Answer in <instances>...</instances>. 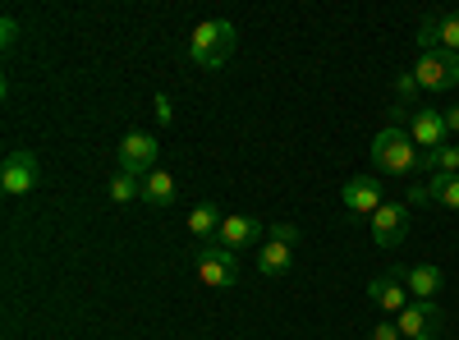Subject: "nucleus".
<instances>
[{
    "label": "nucleus",
    "mask_w": 459,
    "mask_h": 340,
    "mask_svg": "<svg viewBox=\"0 0 459 340\" xmlns=\"http://www.w3.org/2000/svg\"><path fill=\"white\" fill-rule=\"evenodd\" d=\"M372 166H377V175H395V179H404V175H418L423 170V153H418V143L409 138V129H400V125H386L377 138H372Z\"/></svg>",
    "instance_id": "nucleus-1"
},
{
    "label": "nucleus",
    "mask_w": 459,
    "mask_h": 340,
    "mask_svg": "<svg viewBox=\"0 0 459 340\" xmlns=\"http://www.w3.org/2000/svg\"><path fill=\"white\" fill-rule=\"evenodd\" d=\"M230 56H235V23L207 19L194 28V37H188V60L198 69H221Z\"/></svg>",
    "instance_id": "nucleus-2"
},
{
    "label": "nucleus",
    "mask_w": 459,
    "mask_h": 340,
    "mask_svg": "<svg viewBox=\"0 0 459 340\" xmlns=\"http://www.w3.org/2000/svg\"><path fill=\"white\" fill-rule=\"evenodd\" d=\"M198 276L212 290H230L239 281V253L225 248V244H203L198 248Z\"/></svg>",
    "instance_id": "nucleus-3"
},
{
    "label": "nucleus",
    "mask_w": 459,
    "mask_h": 340,
    "mask_svg": "<svg viewBox=\"0 0 459 340\" xmlns=\"http://www.w3.org/2000/svg\"><path fill=\"white\" fill-rule=\"evenodd\" d=\"M413 79L423 92H450L459 83V56L450 51H423L413 65Z\"/></svg>",
    "instance_id": "nucleus-4"
},
{
    "label": "nucleus",
    "mask_w": 459,
    "mask_h": 340,
    "mask_svg": "<svg viewBox=\"0 0 459 340\" xmlns=\"http://www.w3.org/2000/svg\"><path fill=\"white\" fill-rule=\"evenodd\" d=\"M37 179H42V166H37V157L28 153V147H14V153H5V161H0V188H5L10 198L32 194Z\"/></svg>",
    "instance_id": "nucleus-5"
},
{
    "label": "nucleus",
    "mask_w": 459,
    "mask_h": 340,
    "mask_svg": "<svg viewBox=\"0 0 459 340\" xmlns=\"http://www.w3.org/2000/svg\"><path fill=\"white\" fill-rule=\"evenodd\" d=\"M157 157H161V138H157V134L134 129V134H125V138H120V170H129V175L147 179L152 170H157Z\"/></svg>",
    "instance_id": "nucleus-6"
},
{
    "label": "nucleus",
    "mask_w": 459,
    "mask_h": 340,
    "mask_svg": "<svg viewBox=\"0 0 459 340\" xmlns=\"http://www.w3.org/2000/svg\"><path fill=\"white\" fill-rule=\"evenodd\" d=\"M340 203L354 216H377V207H386V184H381V175H354L340 188Z\"/></svg>",
    "instance_id": "nucleus-7"
},
{
    "label": "nucleus",
    "mask_w": 459,
    "mask_h": 340,
    "mask_svg": "<svg viewBox=\"0 0 459 340\" xmlns=\"http://www.w3.org/2000/svg\"><path fill=\"white\" fill-rule=\"evenodd\" d=\"M409 138L418 143V153L432 157L437 147H446L450 129H446V110H432V106H418L409 110Z\"/></svg>",
    "instance_id": "nucleus-8"
},
{
    "label": "nucleus",
    "mask_w": 459,
    "mask_h": 340,
    "mask_svg": "<svg viewBox=\"0 0 459 340\" xmlns=\"http://www.w3.org/2000/svg\"><path fill=\"white\" fill-rule=\"evenodd\" d=\"M418 47L423 51H450L459 56V10L450 14H428L418 23Z\"/></svg>",
    "instance_id": "nucleus-9"
},
{
    "label": "nucleus",
    "mask_w": 459,
    "mask_h": 340,
    "mask_svg": "<svg viewBox=\"0 0 459 340\" xmlns=\"http://www.w3.org/2000/svg\"><path fill=\"white\" fill-rule=\"evenodd\" d=\"M404 235H409V203L377 207V216H372V240H377V248H400Z\"/></svg>",
    "instance_id": "nucleus-10"
},
{
    "label": "nucleus",
    "mask_w": 459,
    "mask_h": 340,
    "mask_svg": "<svg viewBox=\"0 0 459 340\" xmlns=\"http://www.w3.org/2000/svg\"><path fill=\"white\" fill-rule=\"evenodd\" d=\"M441 322H446L441 309H437V304H423V299H413V304L395 318V327H400L404 340H437Z\"/></svg>",
    "instance_id": "nucleus-11"
},
{
    "label": "nucleus",
    "mask_w": 459,
    "mask_h": 340,
    "mask_svg": "<svg viewBox=\"0 0 459 340\" xmlns=\"http://www.w3.org/2000/svg\"><path fill=\"white\" fill-rule=\"evenodd\" d=\"M409 203H441L450 212H459V175H441V170H428L409 188Z\"/></svg>",
    "instance_id": "nucleus-12"
},
{
    "label": "nucleus",
    "mask_w": 459,
    "mask_h": 340,
    "mask_svg": "<svg viewBox=\"0 0 459 340\" xmlns=\"http://www.w3.org/2000/svg\"><path fill=\"white\" fill-rule=\"evenodd\" d=\"M216 244L235 248V253H244V248H262V244H266V225H262L257 216H225Z\"/></svg>",
    "instance_id": "nucleus-13"
},
{
    "label": "nucleus",
    "mask_w": 459,
    "mask_h": 340,
    "mask_svg": "<svg viewBox=\"0 0 459 340\" xmlns=\"http://www.w3.org/2000/svg\"><path fill=\"white\" fill-rule=\"evenodd\" d=\"M395 276L404 281V290H409L413 299H423V304H437V294H441V285H446L441 267H432V262H418V267H395Z\"/></svg>",
    "instance_id": "nucleus-14"
},
{
    "label": "nucleus",
    "mask_w": 459,
    "mask_h": 340,
    "mask_svg": "<svg viewBox=\"0 0 459 340\" xmlns=\"http://www.w3.org/2000/svg\"><path fill=\"white\" fill-rule=\"evenodd\" d=\"M368 294L377 299V309H386L391 318H400L409 304H413V294L404 290V281L395 276V272H386V276H377L372 285H368Z\"/></svg>",
    "instance_id": "nucleus-15"
},
{
    "label": "nucleus",
    "mask_w": 459,
    "mask_h": 340,
    "mask_svg": "<svg viewBox=\"0 0 459 340\" xmlns=\"http://www.w3.org/2000/svg\"><path fill=\"white\" fill-rule=\"evenodd\" d=\"M221 212H216V203H198V207H188V216H184V225H188V235L194 240H203V244H216V235H221Z\"/></svg>",
    "instance_id": "nucleus-16"
},
{
    "label": "nucleus",
    "mask_w": 459,
    "mask_h": 340,
    "mask_svg": "<svg viewBox=\"0 0 459 340\" xmlns=\"http://www.w3.org/2000/svg\"><path fill=\"white\" fill-rule=\"evenodd\" d=\"M175 194H179V184H175L170 170H152V175L143 179V203H147L152 212H166V207L175 203Z\"/></svg>",
    "instance_id": "nucleus-17"
},
{
    "label": "nucleus",
    "mask_w": 459,
    "mask_h": 340,
    "mask_svg": "<svg viewBox=\"0 0 459 340\" xmlns=\"http://www.w3.org/2000/svg\"><path fill=\"white\" fill-rule=\"evenodd\" d=\"M290 267H294V253H290V244L266 240V244L257 248V272H262V276H272V281H276V276H285Z\"/></svg>",
    "instance_id": "nucleus-18"
},
{
    "label": "nucleus",
    "mask_w": 459,
    "mask_h": 340,
    "mask_svg": "<svg viewBox=\"0 0 459 340\" xmlns=\"http://www.w3.org/2000/svg\"><path fill=\"white\" fill-rule=\"evenodd\" d=\"M106 194H110V203H134V198H143V179L129 175V170H115L110 184H106Z\"/></svg>",
    "instance_id": "nucleus-19"
},
{
    "label": "nucleus",
    "mask_w": 459,
    "mask_h": 340,
    "mask_svg": "<svg viewBox=\"0 0 459 340\" xmlns=\"http://www.w3.org/2000/svg\"><path fill=\"white\" fill-rule=\"evenodd\" d=\"M418 79H413V69H404V74H395V101L404 106V110H418Z\"/></svg>",
    "instance_id": "nucleus-20"
},
{
    "label": "nucleus",
    "mask_w": 459,
    "mask_h": 340,
    "mask_svg": "<svg viewBox=\"0 0 459 340\" xmlns=\"http://www.w3.org/2000/svg\"><path fill=\"white\" fill-rule=\"evenodd\" d=\"M428 170H441V175H459V147H455V143L437 147V153L428 157Z\"/></svg>",
    "instance_id": "nucleus-21"
},
{
    "label": "nucleus",
    "mask_w": 459,
    "mask_h": 340,
    "mask_svg": "<svg viewBox=\"0 0 459 340\" xmlns=\"http://www.w3.org/2000/svg\"><path fill=\"white\" fill-rule=\"evenodd\" d=\"M266 240H276V244H299V225L294 221H276V225H266Z\"/></svg>",
    "instance_id": "nucleus-22"
},
{
    "label": "nucleus",
    "mask_w": 459,
    "mask_h": 340,
    "mask_svg": "<svg viewBox=\"0 0 459 340\" xmlns=\"http://www.w3.org/2000/svg\"><path fill=\"white\" fill-rule=\"evenodd\" d=\"M14 42H19V19H14V14H5V23H0V47L10 51Z\"/></svg>",
    "instance_id": "nucleus-23"
},
{
    "label": "nucleus",
    "mask_w": 459,
    "mask_h": 340,
    "mask_svg": "<svg viewBox=\"0 0 459 340\" xmlns=\"http://www.w3.org/2000/svg\"><path fill=\"white\" fill-rule=\"evenodd\" d=\"M152 110H157V120H161V125H170V120H175V110H170V97H166V92H157Z\"/></svg>",
    "instance_id": "nucleus-24"
},
{
    "label": "nucleus",
    "mask_w": 459,
    "mask_h": 340,
    "mask_svg": "<svg viewBox=\"0 0 459 340\" xmlns=\"http://www.w3.org/2000/svg\"><path fill=\"white\" fill-rule=\"evenodd\" d=\"M372 340H400V327L395 322H377L372 327Z\"/></svg>",
    "instance_id": "nucleus-25"
},
{
    "label": "nucleus",
    "mask_w": 459,
    "mask_h": 340,
    "mask_svg": "<svg viewBox=\"0 0 459 340\" xmlns=\"http://www.w3.org/2000/svg\"><path fill=\"white\" fill-rule=\"evenodd\" d=\"M446 129H450V134H459V106H450V110H446Z\"/></svg>",
    "instance_id": "nucleus-26"
}]
</instances>
